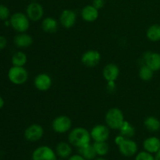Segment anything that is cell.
<instances>
[{
	"instance_id": "cell-1",
	"label": "cell",
	"mask_w": 160,
	"mask_h": 160,
	"mask_svg": "<svg viewBox=\"0 0 160 160\" xmlns=\"http://www.w3.org/2000/svg\"><path fill=\"white\" fill-rule=\"evenodd\" d=\"M91 134L84 128H75L70 131L68 135L69 143L76 148H80L91 144Z\"/></svg>"
},
{
	"instance_id": "cell-2",
	"label": "cell",
	"mask_w": 160,
	"mask_h": 160,
	"mask_svg": "<svg viewBox=\"0 0 160 160\" xmlns=\"http://www.w3.org/2000/svg\"><path fill=\"white\" fill-rule=\"evenodd\" d=\"M115 143L118 146L120 152L126 157L134 156L138 149L137 143L134 141L131 138H126L122 135H119L116 138Z\"/></svg>"
},
{
	"instance_id": "cell-3",
	"label": "cell",
	"mask_w": 160,
	"mask_h": 160,
	"mask_svg": "<svg viewBox=\"0 0 160 160\" xmlns=\"http://www.w3.org/2000/svg\"><path fill=\"white\" fill-rule=\"evenodd\" d=\"M106 126L112 130H120L123 122L124 116L121 109L118 108H111L107 111L105 117Z\"/></svg>"
},
{
	"instance_id": "cell-4",
	"label": "cell",
	"mask_w": 160,
	"mask_h": 160,
	"mask_svg": "<svg viewBox=\"0 0 160 160\" xmlns=\"http://www.w3.org/2000/svg\"><path fill=\"white\" fill-rule=\"evenodd\" d=\"M9 23L16 31L19 33H25L30 28V19L26 14L16 12L11 16Z\"/></svg>"
},
{
	"instance_id": "cell-5",
	"label": "cell",
	"mask_w": 160,
	"mask_h": 160,
	"mask_svg": "<svg viewBox=\"0 0 160 160\" xmlns=\"http://www.w3.org/2000/svg\"><path fill=\"white\" fill-rule=\"evenodd\" d=\"M8 78L12 84L20 85L28 81V72L23 67L12 66L8 72Z\"/></svg>"
},
{
	"instance_id": "cell-6",
	"label": "cell",
	"mask_w": 160,
	"mask_h": 160,
	"mask_svg": "<svg viewBox=\"0 0 160 160\" xmlns=\"http://www.w3.org/2000/svg\"><path fill=\"white\" fill-rule=\"evenodd\" d=\"M72 121L67 116L61 115L56 117L52 123V128L55 132L58 134H64L70 131Z\"/></svg>"
},
{
	"instance_id": "cell-7",
	"label": "cell",
	"mask_w": 160,
	"mask_h": 160,
	"mask_svg": "<svg viewBox=\"0 0 160 160\" xmlns=\"http://www.w3.org/2000/svg\"><path fill=\"white\" fill-rule=\"evenodd\" d=\"M32 160H58L56 152L47 145L38 147L32 153Z\"/></svg>"
},
{
	"instance_id": "cell-8",
	"label": "cell",
	"mask_w": 160,
	"mask_h": 160,
	"mask_svg": "<svg viewBox=\"0 0 160 160\" xmlns=\"http://www.w3.org/2000/svg\"><path fill=\"white\" fill-rule=\"evenodd\" d=\"M44 135V129L41 125L33 123L26 128L24 131V138L31 142H35L40 140Z\"/></svg>"
},
{
	"instance_id": "cell-9",
	"label": "cell",
	"mask_w": 160,
	"mask_h": 160,
	"mask_svg": "<svg viewBox=\"0 0 160 160\" xmlns=\"http://www.w3.org/2000/svg\"><path fill=\"white\" fill-rule=\"evenodd\" d=\"M100 60H101V55L96 50H88L83 53L81 58V61L83 65L88 68L96 67L99 63Z\"/></svg>"
},
{
	"instance_id": "cell-10",
	"label": "cell",
	"mask_w": 160,
	"mask_h": 160,
	"mask_svg": "<svg viewBox=\"0 0 160 160\" xmlns=\"http://www.w3.org/2000/svg\"><path fill=\"white\" fill-rule=\"evenodd\" d=\"M91 137L94 142H106L109 138V128L106 125H95L90 131Z\"/></svg>"
},
{
	"instance_id": "cell-11",
	"label": "cell",
	"mask_w": 160,
	"mask_h": 160,
	"mask_svg": "<svg viewBox=\"0 0 160 160\" xmlns=\"http://www.w3.org/2000/svg\"><path fill=\"white\" fill-rule=\"evenodd\" d=\"M52 81L51 77L45 73L38 74L34 81V84L38 90L41 92H46L51 88Z\"/></svg>"
},
{
	"instance_id": "cell-12",
	"label": "cell",
	"mask_w": 160,
	"mask_h": 160,
	"mask_svg": "<svg viewBox=\"0 0 160 160\" xmlns=\"http://www.w3.org/2000/svg\"><path fill=\"white\" fill-rule=\"evenodd\" d=\"M27 16L30 20L38 21L43 17L44 9L41 4L38 2H31L27 7Z\"/></svg>"
},
{
	"instance_id": "cell-13",
	"label": "cell",
	"mask_w": 160,
	"mask_h": 160,
	"mask_svg": "<svg viewBox=\"0 0 160 160\" xmlns=\"http://www.w3.org/2000/svg\"><path fill=\"white\" fill-rule=\"evenodd\" d=\"M77 20V14L71 9H64L59 17V22L63 28L69 29L73 28Z\"/></svg>"
},
{
	"instance_id": "cell-14",
	"label": "cell",
	"mask_w": 160,
	"mask_h": 160,
	"mask_svg": "<svg viewBox=\"0 0 160 160\" xmlns=\"http://www.w3.org/2000/svg\"><path fill=\"white\" fill-rule=\"evenodd\" d=\"M102 75L107 82L116 81L120 75V69L118 66L114 63H109L103 68Z\"/></svg>"
},
{
	"instance_id": "cell-15",
	"label": "cell",
	"mask_w": 160,
	"mask_h": 160,
	"mask_svg": "<svg viewBox=\"0 0 160 160\" xmlns=\"http://www.w3.org/2000/svg\"><path fill=\"white\" fill-rule=\"evenodd\" d=\"M145 64L151 68L153 71L160 70V54L157 52H148L144 55Z\"/></svg>"
},
{
	"instance_id": "cell-16",
	"label": "cell",
	"mask_w": 160,
	"mask_h": 160,
	"mask_svg": "<svg viewBox=\"0 0 160 160\" xmlns=\"http://www.w3.org/2000/svg\"><path fill=\"white\" fill-rule=\"evenodd\" d=\"M81 17L86 22H94L98 17V9L94 7L92 5L84 6L81 10Z\"/></svg>"
},
{
	"instance_id": "cell-17",
	"label": "cell",
	"mask_w": 160,
	"mask_h": 160,
	"mask_svg": "<svg viewBox=\"0 0 160 160\" xmlns=\"http://www.w3.org/2000/svg\"><path fill=\"white\" fill-rule=\"evenodd\" d=\"M14 44L18 48H28L33 44V38L30 34L20 33L14 38Z\"/></svg>"
},
{
	"instance_id": "cell-18",
	"label": "cell",
	"mask_w": 160,
	"mask_h": 160,
	"mask_svg": "<svg viewBox=\"0 0 160 160\" xmlns=\"http://www.w3.org/2000/svg\"><path fill=\"white\" fill-rule=\"evenodd\" d=\"M145 151L151 153H156L160 149V140L156 137H150L145 139L143 142Z\"/></svg>"
},
{
	"instance_id": "cell-19",
	"label": "cell",
	"mask_w": 160,
	"mask_h": 160,
	"mask_svg": "<svg viewBox=\"0 0 160 160\" xmlns=\"http://www.w3.org/2000/svg\"><path fill=\"white\" fill-rule=\"evenodd\" d=\"M56 153L60 159H67L72 154V148L70 143L61 142L56 147Z\"/></svg>"
},
{
	"instance_id": "cell-20",
	"label": "cell",
	"mask_w": 160,
	"mask_h": 160,
	"mask_svg": "<svg viewBox=\"0 0 160 160\" xmlns=\"http://www.w3.org/2000/svg\"><path fill=\"white\" fill-rule=\"evenodd\" d=\"M58 22L53 17H46L42 22V28L45 32L52 34L57 31Z\"/></svg>"
},
{
	"instance_id": "cell-21",
	"label": "cell",
	"mask_w": 160,
	"mask_h": 160,
	"mask_svg": "<svg viewBox=\"0 0 160 160\" xmlns=\"http://www.w3.org/2000/svg\"><path fill=\"white\" fill-rule=\"evenodd\" d=\"M78 151H79V154L87 160H93L96 158L97 154L95 152L93 145L89 144L86 146L78 148Z\"/></svg>"
},
{
	"instance_id": "cell-22",
	"label": "cell",
	"mask_w": 160,
	"mask_h": 160,
	"mask_svg": "<svg viewBox=\"0 0 160 160\" xmlns=\"http://www.w3.org/2000/svg\"><path fill=\"white\" fill-rule=\"evenodd\" d=\"M144 125L151 132H156L160 129V121L155 117H147L144 121Z\"/></svg>"
},
{
	"instance_id": "cell-23",
	"label": "cell",
	"mask_w": 160,
	"mask_h": 160,
	"mask_svg": "<svg viewBox=\"0 0 160 160\" xmlns=\"http://www.w3.org/2000/svg\"><path fill=\"white\" fill-rule=\"evenodd\" d=\"M146 36L151 42L160 41V25L153 24L150 26L146 31Z\"/></svg>"
},
{
	"instance_id": "cell-24",
	"label": "cell",
	"mask_w": 160,
	"mask_h": 160,
	"mask_svg": "<svg viewBox=\"0 0 160 160\" xmlns=\"http://www.w3.org/2000/svg\"><path fill=\"white\" fill-rule=\"evenodd\" d=\"M120 135L123 136L126 138H131L135 134V129L133 126H131L128 121L125 120L123 125L120 128Z\"/></svg>"
},
{
	"instance_id": "cell-25",
	"label": "cell",
	"mask_w": 160,
	"mask_h": 160,
	"mask_svg": "<svg viewBox=\"0 0 160 160\" xmlns=\"http://www.w3.org/2000/svg\"><path fill=\"white\" fill-rule=\"evenodd\" d=\"M93 147L97 156H104L109 152V147L106 142H95Z\"/></svg>"
},
{
	"instance_id": "cell-26",
	"label": "cell",
	"mask_w": 160,
	"mask_h": 160,
	"mask_svg": "<svg viewBox=\"0 0 160 160\" xmlns=\"http://www.w3.org/2000/svg\"><path fill=\"white\" fill-rule=\"evenodd\" d=\"M27 61H28V57L23 52H17L14 53L12 57V66L16 67H23L27 63Z\"/></svg>"
},
{
	"instance_id": "cell-27",
	"label": "cell",
	"mask_w": 160,
	"mask_h": 160,
	"mask_svg": "<svg viewBox=\"0 0 160 160\" xmlns=\"http://www.w3.org/2000/svg\"><path fill=\"white\" fill-rule=\"evenodd\" d=\"M139 78L144 81H149L152 79L153 75H154V71L147 65L144 64L141 67L139 70Z\"/></svg>"
},
{
	"instance_id": "cell-28",
	"label": "cell",
	"mask_w": 160,
	"mask_h": 160,
	"mask_svg": "<svg viewBox=\"0 0 160 160\" xmlns=\"http://www.w3.org/2000/svg\"><path fill=\"white\" fill-rule=\"evenodd\" d=\"M135 160H156L155 157L151 154V153L148 152L146 151L140 152L137 154L135 157Z\"/></svg>"
},
{
	"instance_id": "cell-29",
	"label": "cell",
	"mask_w": 160,
	"mask_h": 160,
	"mask_svg": "<svg viewBox=\"0 0 160 160\" xmlns=\"http://www.w3.org/2000/svg\"><path fill=\"white\" fill-rule=\"evenodd\" d=\"M10 16V11L7 6L0 4V20H6Z\"/></svg>"
},
{
	"instance_id": "cell-30",
	"label": "cell",
	"mask_w": 160,
	"mask_h": 160,
	"mask_svg": "<svg viewBox=\"0 0 160 160\" xmlns=\"http://www.w3.org/2000/svg\"><path fill=\"white\" fill-rule=\"evenodd\" d=\"M105 0H93L92 6L96 8L97 9H100L104 6Z\"/></svg>"
},
{
	"instance_id": "cell-31",
	"label": "cell",
	"mask_w": 160,
	"mask_h": 160,
	"mask_svg": "<svg viewBox=\"0 0 160 160\" xmlns=\"http://www.w3.org/2000/svg\"><path fill=\"white\" fill-rule=\"evenodd\" d=\"M6 44H7V41H6V38L0 35V50L3 49L6 46Z\"/></svg>"
},
{
	"instance_id": "cell-32",
	"label": "cell",
	"mask_w": 160,
	"mask_h": 160,
	"mask_svg": "<svg viewBox=\"0 0 160 160\" xmlns=\"http://www.w3.org/2000/svg\"><path fill=\"white\" fill-rule=\"evenodd\" d=\"M68 160H87L84 159L83 156H81L80 154H76L73 155V156H70L68 158Z\"/></svg>"
},
{
	"instance_id": "cell-33",
	"label": "cell",
	"mask_w": 160,
	"mask_h": 160,
	"mask_svg": "<svg viewBox=\"0 0 160 160\" xmlns=\"http://www.w3.org/2000/svg\"><path fill=\"white\" fill-rule=\"evenodd\" d=\"M115 81H109L108 82V90L110 92H114V90H115Z\"/></svg>"
},
{
	"instance_id": "cell-34",
	"label": "cell",
	"mask_w": 160,
	"mask_h": 160,
	"mask_svg": "<svg viewBox=\"0 0 160 160\" xmlns=\"http://www.w3.org/2000/svg\"><path fill=\"white\" fill-rule=\"evenodd\" d=\"M155 159L160 160V149L156 153V156H155Z\"/></svg>"
},
{
	"instance_id": "cell-35",
	"label": "cell",
	"mask_w": 160,
	"mask_h": 160,
	"mask_svg": "<svg viewBox=\"0 0 160 160\" xmlns=\"http://www.w3.org/2000/svg\"><path fill=\"white\" fill-rule=\"evenodd\" d=\"M4 103H5L4 99H3V98L0 96V109H1L3 106H4Z\"/></svg>"
},
{
	"instance_id": "cell-36",
	"label": "cell",
	"mask_w": 160,
	"mask_h": 160,
	"mask_svg": "<svg viewBox=\"0 0 160 160\" xmlns=\"http://www.w3.org/2000/svg\"><path fill=\"white\" fill-rule=\"evenodd\" d=\"M94 160H106V159H104V158L102 157V156H98V158H95Z\"/></svg>"
},
{
	"instance_id": "cell-37",
	"label": "cell",
	"mask_w": 160,
	"mask_h": 160,
	"mask_svg": "<svg viewBox=\"0 0 160 160\" xmlns=\"http://www.w3.org/2000/svg\"><path fill=\"white\" fill-rule=\"evenodd\" d=\"M59 160H60V159H59Z\"/></svg>"
}]
</instances>
